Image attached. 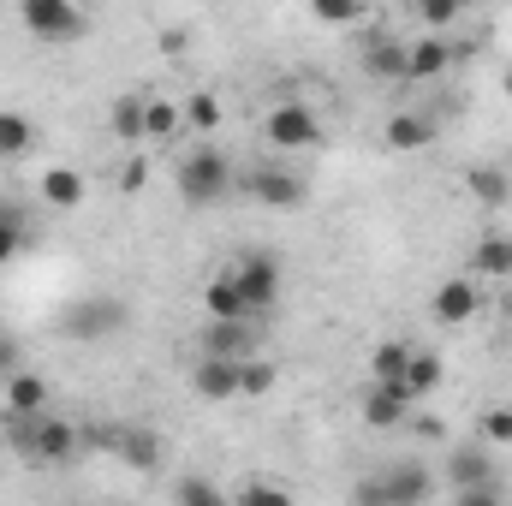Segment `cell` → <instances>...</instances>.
<instances>
[{
	"label": "cell",
	"mask_w": 512,
	"mask_h": 506,
	"mask_svg": "<svg viewBox=\"0 0 512 506\" xmlns=\"http://www.w3.org/2000/svg\"><path fill=\"white\" fill-rule=\"evenodd\" d=\"M108 131H114L120 143H137V137H143V96H120L114 114H108Z\"/></svg>",
	"instance_id": "29"
},
{
	"label": "cell",
	"mask_w": 512,
	"mask_h": 506,
	"mask_svg": "<svg viewBox=\"0 0 512 506\" xmlns=\"http://www.w3.org/2000/svg\"><path fill=\"white\" fill-rule=\"evenodd\" d=\"M262 316H233V322H209L203 328V352H221V358H251L256 340H262V328H256Z\"/></svg>",
	"instance_id": "14"
},
{
	"label": "cell",
	"mask_w": 512,
	"mask_h": 506,
	"mask_svg": "<svg viewBox=\"0 0 512 506\" xmlns=\"http://www.w3.org/2000/svg\"><path fill=\"white\" fill-rule=\"evenodd\" d=\"M239 185L251 191L262 209H298V203L310 197L304 173H292V167H280V161H262V167H251V173H239Z\"/></svg>",
	"instance_id": "4"
},
{
	"label": "cell",
	"mask_w": 512,
	"mask_h": 506,
	"mask_svg": "<svg viewBox=\"0 0 512 506\" xmlns=\"http://www.w3.org/2000/svg\"><path fill=\"white\" fill-rule=\"evenodd\" d=\"M453 66V42L441 30H423L417 42H405V84H429Z\"/></svg>",
	"instance_id": "12"
},
{
	"label": "cell",
	"mask_w": 512,
	"mask_h": 506,
	"mask_svg": "<svg viewBox=\"0 0 512 506\" xmlns=\"http://www.w3.org/2000/svg\"><path fill=\"white\" fill-rule=\"evenodd\" d=\"M405 364H411V346L405 340H382L370 352V381H405Z\"/></svg>",
	"instance_id": "27"
},
{
	"label": "cell",
	"mask_w": 512,
	"mask_h": 506,
	"mask_svg": "<svg viewBox=\"0 0 512 506\" xmlns=\"http://www.w3.org/2000/svg\"><path fill=\"white\" fill-rule=\"evenodd\" d=\"M42 203L48 209H78L84 203V173L78 167H48L42 173Z\"/></svg>",
	"instance_id": "19"
},
{
	"label": "cell",
	"mask_w": 512,
	"mask_h": 506,
	"mask_svg": "<svg viewBox=\"0 0 512 506\" xmlns=\"http://www.w3.org/2000/svg\"><path fill=\"white\" fill-rule=\"evenodd\" d=\"M465 185H471V197H477L483 209H507L512 203V179L501 173V167H471Z\"/></svg>",
	"instance_id": "21"
},
{
	"label": "cell",
	"mask_w": 512,
	"mask_h": 506,
	"mask_svg": "<svg viewBox=\"0 0 512 506\" xmlns=\"http://www.w3.org/2000/svg\"><path fill=\"white\" fill-rule=\"evenodd\" d=\"M268 387H274V364H268V358H239V393H245V399H262V393H268Z\"/></svg>",
	"instance_id": "30"
},
{
	"label": "cell",
	"mask_w": 512,
	"mask_h": 506,
	"mask_svg": "<svg viewBox=\"0 0 512 506\" xmlns=\"http://www.w3.org/2000/svg\"><path fill=\"white\" fill-rule=\"evenodd\" d=\"M233 280H239V298H245L251 316H268V310L280 304V262L268 251L239 256V262H233Z\"/></svg>",
	"instance_id": "6"
},
{
	"label": "cell",
	"mask_w": 512,
	"mask_h": 506,
	"mask_svg": "<svg viewBox=\"0 0 512 506\" xmlns=\"http://www.w3.org/2000/svg\"><path fill=\"white\" fill-rule=\"evenodd\" d=\"M483 441L489 447H512V405H489L483 411Z\"/></svg>",
	"instance_id": "33"
},
{
	"label": "cell",
	"mask_w": 512,
	"mask_h": 506,
	"mask_svg": "<svg viewBox=\"0 0 512 506\" xmlns=\"http://www.w3.org/2000/svg\"><path fill=\"white\" fill-rule=\"evenodd\" d=\"M465 12V0H417V24L423 30H453Z\"/></svg>",
	"instance_id": "32"
},
{
	"label": "cell",
	"mask_w": 512,
	"mask_h": 506,
	"mask_svg": "<svg viewBox=\"0 0 512 506\" xmlns=\"http://www.w3.org/2000/svg\"><path fill=\"white\" fill-rule=\"evenodd\" d=\"M173 185H179V197H185V209H215V203H227V191L239 185V173H233V161L221 155V149H209V143H197L185 161H179V173H173Z\"/></svg>",
	"instance_id": "1"
},
{
	"label": "cell",
	"mask_w": 512,
	"mask_h": 506,
	"mask_svg": "<svg viewBox=\"0 0 512 506\" xmlns=\"http://www.w3.org/2000/svg\"><path fill=\"white\" fill-rule=\"evenodd\" d=\"M191 393L197 399H239V358H221V352H203L191 364Z\"/></svg>",
	"instance_id": "13"
},
{
	"label": "cell",
	"mask_w": 512,
	"mask_h": 506,
	"mask_svg": "<svg viewBox=\"0 0 512 506\" xmlns=\"http://www.w3.org/2000/svg\"><path fill=\"white\" fill-rule=\"evenodd\" d=\"M179 108H185V131H203V137L227 120V108H221V96H215V90H197V96H185Z\"/></svg>",
	"instance_id": "25"
},
{
	"label": "cell",
	"mask_w": 512,
	"mask_h": 506,
	"mask_svg": "<svg viewBox=\"0 0 512 506\" xmlns=\"http://www.w3.org/2000/svg\"><path fill=\"white\" fill-rule=\"evenodd\" d=\"M143 179H149V161H126V173H120V185H126V191H143Z\"/></svg>",
	"instance_id": "37"
},
{
	"label": "cell",
	"mask_w": 512,
	"mask_h": 506,
	"mask_svg": "<svg viewBox=\"0 0 512 506\" xmlns=\"http://www.w3.org/2000/svg\"><path fill=\"white\" fill-rule=\"evenodd\" d=\"M262 137L274 143V149H316L322 143V120H316V108L310 102H280L268 120H262Z\"/></svg>",
	"instance_id": "7"
},
{
	"label": "cell",
	"mask_w": 512,
	"mask_h": 506,
	"mask_svg": "<svg viewBox=\"0 0 512 506\" xmlns=\"http://www.w3.org/2000/svg\"><path fill=\"white\" fill-rule=\"evenodd\" d=\"M6 411H48V381L36 370H12L6 376Z\"/></svg>",
	"instance_id": "20"
},
{
	"label": "cell",
	"mask_w": 512,
	"mask_h": 506,
	"mask_svg": "<svg viewBox=\"0 0 512 506\" xmlns=\"http://www.w3.org/2000/svg\"><path fill=\"white\" fill-rule=\"evenodd\" d=\"M203 316H209V322L251 316V310H245V298H239V280H233V268H227V274H215V280L203 286Z\"/></svg>",
	"instance_id": "17"
},
{
	"label": "cell",
	"mask_w": 512,
	"mask_h": 506,
	"mask_svg": "<svg viewBox=\"0 0 512 506\" xmlns=\"http://www.w3.org/2000/svg\"><path fill=\"white\" fill-rule=\"evenodd\" d=\"M12 370H24V346L12 334H0V381L12 376Z\"/></svg>",
	"instance_id": "36"
},
{
	"label": "cell",
	"mask_w": 512,
	"mask_h": 506,
	"mask_svg": "<svg viewBox=\"0 0 512 506\" xmlns=\"http://www.w3.org/2000/svg\"><path fill=\"white\" fill-rule=\"evenodd\" d=\"M358 66L370 84H405V42L393 30H364L358 36Z\"/></svg>",
	"instance_id": "8"
},
{
	"label": "cell",
	"mask_w": 512,
	"mask_h": 506,
	"mask_svg": "<svg viewBox=\"0 0 512 506\" xmlns=\"http://www.w3.org/2000/svg\"><path fill=\"white\" fill-rule=\"evenodd\" d=\"M411 405H417V393H411L405 381H370V393H364V423H370V429H405V423H411Z\"/></svg>",
	"instance_id": "11"
},
{
	"label": "cell",
	"mask_w": 512,
	"mask_h": 506,
	"mask_svg": "<svg viewBox=\"0 0 512 506\" xmlns=\"http://www.w3.org/2000/svg\"><path fill=\"white\" fill-rule=\"evenodd\" d=\"M126 328V304L120 298H78V304H66V316H60V334L66 340H108V334H120Z\"/></svg>",
	"instance_id": "5"
},
{
	"label": "cell",
	"mask_w": 512,
	"mask_h": 506,
	"mask_svg": "<svg viewBox=\"0 0 512 506\" xmlns=\"http://www.w3.org/2000/svg\"><path fill=\"white\" fill-rule=\"evenodd\" d=\"M173 501H185V506H221V501H227V489H215L209 477H179V483H173Z\"/></svg>",
	"instance_id": "31"
},
{
	"label": "cell",
	"mask_w": 512,
	"mask_h": 506,
	"mask_svg": "<svg viewBox=\"0 0 512 506\" xmlns=\"http://www.w3.org/2000/svg\"><path fill=\"white\" fill-rule=\"evenodd\" d=\"M102 441L114 447V459H126L131 471H155V465H161V435H155V429L126 423V429H108Z\"/></svg>",
	"instance_id": "15"
},
{
	"label": "cell",
	"mask_w": 512,
	"mask_h": 506,
	"mask_svg": "<svg viewBox=\"0 0 512 506\" xmlns=\"http://www.w3.org/2000/svg\"><path fill=\"white\" fill-rule=\"evenodd\" d=\"M18 18L36 42H78L84 36V6L78 0H18Z\"/></svg>",
	"instance_id": "3"
},
{
	"label": "cell",
	"mask_w": 512,
	"mask_h": 506,
	"mask_svg": "<svg viewBox=\"0 0 512 506\" xmlns=\"http://www.w3.org/2000/svg\"><path fill=\"white\" fill-rule=\"evenodd\" d=\"M382 137H387V149L417 155V149H429V143H435V126H429V114H393Z\"/></svg>",
	"instance_id": "18"
},
{
	"label": "cell",
	"mask_w": 512,
	"mask_h": 506,
	"mask_svg": "<svg viewBox=\"0 0 512 506\" xmlns=\"http://www.w3.org/2000/svg\"><path fill=\"white\" fill-rule=\"evenodd\" d=\"M471 268H477V274H495V280H507V274H512V239H495V233H489V239L471 251Z\"/></svg>",
	"instance_id": "28"
},
{
	"label": "cell",
	"mask_w": 512,
	"mask_h": 506,
	"mask_svg": "<svg viewBox=\"0 0 512 506\" xmlns=\"http://www.w3.org/2000/svg\"><path fill=\"white\" fill-rule=\"evenodd\" d=\"M78 447H84V435L66 423V417H54V411H42V423H36V435H30V465H72L78 459Z\"/></svg>",
	"instance_id": "9"
},
{
	"label": "cell",
	"mask_w": 512,
	"mask_h": 506,
	"mask_svg": "<svg viewBox=\"0 0 512 506\" xmlns=\"http://www.w3.org/2000/svg\"><path fill=\"white\" fill-rule=\"evenodd\" d=\"M489 477H495V447L489 441H471V447L447 453V489H471V483H489Z\"/></svg>",
	"instance_id": "16"
},
{
	"label": "cell",
	"mask_w": 512,
	"mask_h": 506,
	"mask_svg": "<svg viewBox=\"0 0 512 506\" xmlns=\"http://www.w3.org/2000/svg\"><path fill=\"white\" fill-rule=\"evenodd\" d=\"M30 143H36L30 114H18V108H0V161H18V155H30Z\"/></svg>",
	"instance_id": "22"
},
{
	"label": "cell",
	"mask_w": 512,
	"mask_h": 506,
	"mask_svg": "<svg viewBox=\"0 0 512 506\" xmlns=\"http://www.w3.org/2000/svg\"><path fill=\"white\" fill-rule=\"evenodd\" d=\"M435 489L441 483L423 465H387L382 477H370V483L352 489V501L358 506H423V501H435Z\"/></svg>",
	"instance_id": "2"
},
{
	"label": "cell",
	"mask_w": 512,
	"mask_h": 506,
	"mask_svg": "<svg viewBox=\"0 0 512 506\" xmlns=\"http://www.w3.org/2000/svg\"><path fill=\"white\" fill-rule=\"evenodd\" d=\"M233 501H268V506H286V501H292V489H280V483H256V477H251V483H245V489H239V495H233Z\"/></svg>",
	"instance_id": "35"
},
{
	"label": "cell",
	"mask_w": 512,
	"mask_h": 506,
	"mask_svg": "<svg viewBox=\"0 0 512 506\" xmlns=\"http://www.w3.org/2000/svg\"><path fill=\"white\" fill-rule=\"evenodd\" d=\"M185 131V108L179 102H143V137H155V143H167V137H179Z\"/></svg>",
	"instance_id": "24"
},
{
	"label": "cell",
	"mask_w": 512,
	"mask_h": 506,
	"mask_svg": "<svg viewBox=\"0 0 512 506\" xmlns=\"http://www.w3.org/2000/svg\"><path fill=\"white\" fill-rule=\"evenodd\" d=\"M477 310H483V292H477V280H471V274L441 280V286H435V298H429V316H435L441 328H465Z\"/></svg>",
	"instance_id": "10"
},
{
	"label": "cell",
	"mask_w": 512,
	"mask_h": 506,
	"mask_svg": "<svg viewBox=\"0 0 512 506\" xmlns=\"http://www.w3.org/2000/svg\"><path fill=\"white\" fill-rule=\"evenodd\" d=\"M447 381V364L435 358V352H423V346H411V364H405V387L417 393V399H429L435 387Z\"/></svg>",
	"instance_id": "23"
},
{
	"label": "cell",
	"mask_w": 512,
	"mask_h": 506,
	"mask_svg": "<svg viewBox=\"0 0 512 506\" xmlns=\"http://www.w3.org/2000/svg\"><path fill=\"white\" fill-rule=\"evenodd\" d=\"M465 6H471V0H465Z\"/></svg>",
	"instance_id": "38"
},
{
	"label": "cell",
	"mask_w": 512,
	"mask_h": 506,
	"mask_svg": "<svg viewBox=\"0 0 512 506\" xmlns=\"http://www.w3.org/2000/svg\"><path fill=\"white\" fill-rule=\"evenodd\" d=\"M364 0H310V18L316 24H328V30H352V24H364Z\"/></svg>",
	"instance_id": "26"
},
{
	"label": "cell",
	"mask_w": 512,
	"mask_h": 506,
	"mask_svg": "<svg viewBox=\"0 0 512 506\" xmlns=\"http://www.w3.org/2000/svg\"><path fill=\"white\" fill-rule=\"evenodd\" d=\"M24 245V215L18 209H0V262H12Z\"/></svg>",
	"instance_id": "34"
}]
</instances>
